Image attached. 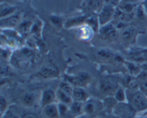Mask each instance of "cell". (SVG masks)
Segmentation results:
<instances>
[{
  "label": "cell",
  "mask_w": 147,
  "mask_h": 118,
  "mask_svg": "<svg viewBox=\"0 0 147 118\" xmlns=\"http://www.w3.org/2000/svg\"><path fill=\"white\" fill-rule=\"evenodd\" d=\"M74 118H94L93 117L90 116V115H87V114H85V113H82L80 115H78V116L75 117Z\"/></svg>",
  "instance_id": "obj_40"
},
{
  "label": "cell",
  "mask_w": 147,
  "mask_h": 118,
  "mask_svg": "<svg viewBox=\"0 0 147 118\" xmlns=\"http://www.w3.org/2000/svg\"><path fill=\"white\" fill-rule=\"evenodd\" d=\"M95 33L94 30L86 23L76 28V36L81 41L88 42L91 40Z\"/></svg>",
  "instance_id": "obj_10"
},
{
  "label": "cell",
  "mask_w": 147,
  "mask_h": 118,
  "mask_svg": "<svg viewBox=\"0 0 147 118\" xmlns=\"http://www.w3.org/2000/svg\"><path fill=\"white\" fill-rule=\"evenodd\" d=\"M121 1H124V2L131 3V4H141L142 0H121Z\"/></svg>",
  "instance_id": "obj_38"
},
{
  "label": "cell",
  "mask_w": 147,
  "mask_h": 118,
  "mask_svg": "<svg viewBox=\"0 0 147 118\" xmlns=\"http://www.w3.org/2000/svg\"><path fill=\"white\" fill-rule=\"evenodd\" d=\"M116 7L111 4H104L101 9L98 13V18L100 27L109 24L114 20L115 14H116Z\"/></svg>",
  "instance_id": "obj_4"
},
{
  "label": "cell",
  "mask_w": 147,
  "mask_h": 118,
  "mask_svg": "<svg viewBox=\"0 0 147 118\" xmlns=\"http://www.w3.org/2000/svg\"><path fill=\"white\" fill-rule=\"evenodd\" d=\"M50 21L53 23V25L57 27H61L62 26H64V23L63 22V19L58 15H53L50 17Z\"/></svg>",
  "instance_id": "obj_32"
},
{
  "label": "cell",
  "mask_w": 147,
  "mask_h": 118,
  "mask_svg": "<svg viewBox=\"0 0 147 118\" xmlns=\"http://www.w3.org/2000/svg\"><path fill=\"white\" fill-rule=\"evenodd\" d=\"M8 0H1V3H4V2H7Z\"/></svg>",
  "instance_id": "obj_42"
},
{
  "label": "cell",
  "mask_w": 147,
  "mask_h": 118,
  "mask_svg": "<svg viewBox=\"0 0 147 118\" xmlns=\"http://www.w3.org/2000/svg\"><path fill=\"white\" fill-rule=\"evenodd\" d=\"M123 87L126 88V89L129 90H136L139 88V82L135 79L134 76H129L125 77L123 79Z\"/></svg>",
  "instance_id": "obj_24"
},
{
  "label": "cell",
  "mask_w": 147,
  "mask_h": 118,
  "mask_svg": "<svg viewBox=\"0 0 147 118\" xmlns=\"http://www.w3.org/2000/svg\"><path fill=\"white\" fill-rule=\"evenodd\" d=\"M17 50V53H13L11 58V62H13L18 67L24 68L26 65L31 63L34 57V53L30 47H22Z\"/></svg>",
  "instance_id": "obj_2"
},
{
  "label": "cell",
  "mask_w": 147,
  "mask_h": 118,
  "mask_svg": "<svg viewBox=\"0 0 147 118\" xmlns=\"http://www.w3.org/2000/svg\"><path fill=\"white\" fill-rule=\"evenodd\" d=\"M22 20V14L19 12H16L12 15L1 19V28L16 29Z\"/></svg>",
  "instance_id": "obj_11"
},
{
  "label": "cell",
  "mask_w": 147,
  "mask_h": 118,
  "mask_svg": "<svg viewBox=\"0 0 147 118\" xmlns=\"http://www.w3.org/2000/svg\"><path fill=\"white\" fill-rule=\"evenodd\" d=\"M138 35H139V31L134 27H127L121 31V37L125 43L132 44L136 42Z\"/></svg>",
  "instance_id": "obj_14"
},
{
  "label": "cell",
  "mask_w": 147,
  "mask_h": 118,
  "mask_svg": "<svg viewBox=\"0 0 147 118\" xmlns=\"http://www.w3.org/2000/svg\"><path fill=\"white\" fill-rule=\"evenodd\" d=\"M72 97L73 101L84 103L90 98V96L84 87H74Z\"/></svg>",
  "instance_id": "obj_18"
},
{
  "label": "cell",
  "mask_w": 147,
  "mask_h": 118,
  "mask_svg": "<svg viewBox=\"0 0 147 118\" xmlns=\"http://www.w3.org/2000/svg\"><path fill=\"white\" fill-rule=\"evenodd\" d=\"M21 118H43L42 116H40L38 114L32 112H24L22 115H20Z\"/></svg>",
  "instance_id": "obj_34"
},
{
  "label": "cell",
  "mask_w": 147,
  "mask_h": 118,
  "mask_svg": "<svg viewBox=\"0 0 147 118\" xmlns=\"http://www.w3.org/2000/svg\"><path fill=\"white\" fill-rule=\"evenodd\" d=\"M141 5L143 7L145 13H146L147 16V0H142V2H141Z\"/></svg>",
  "instance_id": "obj_39"
},
{
  "label": "cell",
  "mask_w": 147,
  "mask_h": 118,
  "mask_svg": "<svg viewBox=\"0 0 147 118\" xmlns=\"http://www.w3.org/2000/svg\"><path fill=\"white\" fill-rule=\"evenodd\" d=\"M69 111L70 115H73L74 117L83 113V103L77 101H73L69 106Z\"/></svg>",
  "instance_id": "obj_26"
},
{
  "label": "cell",
  "mask_w": 147,
  "mask_h": 118,
  "mask_svg": "<svg viewBox=\"0 0 147 118\" xmlns=\"http://www.w3.org/2000/svg\"><path fill=\"white\" fill-rule=\"evenodd\" d=\"M142 81V80H141ZM139 90L147 96V81H142L139 83Z\"/></svg>",
  "instance_id": "obj_36"
},
{
  "label": "cell",
  "mask_w": 147,
  "mask_h": 118,
  "mask_svg": "<svg viewBox=\"0 0 147 118\" xmlns=\"http://www.w3.org/2000/svg\"><path fill=\"white\" fill-rule=\"evenodd\" d=\"M32 22L30 20H27V19H22L19 25L16 28V30L18 31V33L21 35L22 36L28 34L30 32H31L32 27L33 25Z\"/></svg>",
  "instance_id": "obj_20"
},
{
  "label": "cell",
  "mask_w": 147,
  "mask_h": 118,
  "mask_svg": "<svg viewBox=\"0 0 147 118\" xmlns=\"http://www.w3.org/2000/svg\"><path fill=\"white\" fill-rule=\"evenodd\" d=\"M57 106H58V111L60 118L65 117L66 116H67L70 114L68 105L57 102Z\"/></svg>",
  "instance_id": "obj_30"
},
{
  "label": "cell",
  "mask_w": 147,
  "mask_h": 118,
  "mask_svg": "<svg viewBox=\"0 0 147 118\" xmlns=\"http://www.w3.org/2000/svg\"><path fill=\"white\" fill-rule=\"evenodd\" d=\"M56 96H57V102L59 103H63L70 106V104L73 102L71 95L63 92L59 88H57L56 90Z\"/></svg>",
  "instance_id": "obj_22"
},
{
  "label": "cell",
  "mask_w": 147,
  "mask_h": 118,
  "mask_svg": "<svg viewBox=\"0 0 147 118\" xmlns=\"http://www.w3.org/2000/svg\"><path fill=\"white\" fill-rule=\"evenodd\" d=\"M58 88L61 89V90H63V92L70 94L71 96L73 92V89H74V87H73L70 83H68L67 81L64 80V79H63V80L60 82Z\"/></svg>",
  "instance_id": "obj_29"
},
{
  "label": "cell",
  "mask_w": 147,
  "mask_h": 118,
  "mask_svg": "<svg viewBox=\"0 0 147 118\" xmlns=\"http://www.w3.org/2000/svg\"><path fill=\"white\" fill-rule=\"evenodd\" d=\"M113 115L119 118H136L137 112L129 102H119L116 104Z\"/></svg>",
  "instance_id": "obj_5"
},
{
  "label": "cell",
  "mask_w": 147,
  "mask_h": 118,
  "mask_svg": "<svg viewBox=\"0 0 147 118\" xmlns=\"http://www.w3.org/2000/svg\"><path fill=\"white\" fill-rule=\"evenodd\" d=\"M20 100L22 104L25 107H32L37 102V94L34 92H26L22 94Z\"/></svg>",
  "instance_id": "obj_16"
},
{
  "label": "cell",
  "mask_w": 147,
  "mask_h": 118,
  "mask_svg": "<svg viewBox=\"0 0 147 118\" xmlns=\"http://www.w3.org/2000/svg\"><path fill=\"white\" fill-rule=\"evenodd\" d=\"M1 118H21V117L9 109L4 115L1 116Z\"/></svg>",
  "instance_id": "obj_35"
},
{
  "label": "cell",
  "mask_w": 147,
  "mask_h": 118,
  "mask_svg": "<svg viewBox=\"0 0 147 118\" xmlns=\"http://www.w3.org/2000/svg\"><path fill=\"white\" fill-rule=\"evenodd\" d=\"M123 63L126 66V68H127L128 71H129V74L132 76H139L142 72V67H141V64L139 63H136L130 60V61H124Z\"/></svg>",
  "instance_id": "obj_19"
},
{
  "label": "cell",
  "mask_w": 147,
  "mask_h": 118,
  "mask_svg": "<svg viewBox=\"0 0 147 118\" xmlns=\"http://www.w3.org/2000/svg\"><path fill=\"white\" fill-rule=\"evenodd\" d=\"M134 18V14H127V13L122 12L116 9V14H115L114 20L115 21L121 22L129 24V22H132Z\"/></svg>",
  "instance_id": "obj_25"
},
{
  "label": "cell",
  "mask_w": 147,
  "mask_h": 118,
  "mask_svg": "<svg viewBox=\"0 0 147 118\" xmlns=\"http://www.w3.org/2000/svg\"><path fill=\"white\" fill-rule=\"evenodd\" d=\"M115 99L118 102H127V94L126 89L123 86H119L113 94Z\"/></svg>",
  "instance_id": "obj_27"
},
{
  "label": "cell",
  "mask_w": 147,
  "mask_h": 118,
  "mask_svg": "<svg viewBox=\"0 0 147 118\" xmlns=\"http://www.w3.org/2000/svg\"><path fill=\"white\" fill-rule=\"evenodd\" d=\"M103 5L104 0H83L80 7L85 14H98Z\"/></svg>",
  "instance_id": "obj_7"
},
{
  "label": "cell",
  "mask_w": 147,
  "mask_h": 118,
  "mask_svg": "<svg viewBox=\"0 0 147 118\" xmlns=\"http://www.w3.org/2000/svg\"><path fill=\"white\" fill-rule=\"evenodd\" d=\"M103 118H119V117H116V115H113V114H111V115H106V114H105V116L103 117Z\"/></svg>",
  "instance_id": "obj_41"
},
{
  "label": "cell",
  "mask_w": 147,
  "mask_h": 118,
  "mask_svg": "<svg viewBox=\"0 0 147 118\" xmlns=\"http://www.w3.org/2000/svg\"><path fill=\"white\" fill-rule=\"evenodd\" d=\"M127 102H129L137 113H145L147 112V96L139 89L129 90L126 89Z\"/></svg>",
  "instance_id": "obj_1"
},
{
  "label": "cell",
  "mask_w": 147,
  "mask_h": 118,
  "mask_svg": "<svg viewBox=\"0 0 147 118\" xmlns=\"http://www.w3.org/2000/svg\"><path fill=\"white\" fill-rule=\"evenodd\" d=\"M102 102L103 104V113L106 115L113 114L116 104L119 103L113 96H106L102 99Z\"/></svg>",
  "instance_id": "obj_17"
},
{
  "label": "cell",
  "mask_w": 147,
  "mask_h": 118,
  "mask_svg": "<svg viewBox=\"0 0 147 118\" xmlns=\"http://www.w3.org/2000/svg\"><path fill=\"white\" fill-rule=\"evenodd\" d=\"M42 116L43 118H60L57 102L46 105L42 108Z\"/></svg>",
  "instance_id": "obj_15"
},
{
  "label": "cell",
  "mask_w": 147,
  "mask_h": 118,
  "mask_svg": "<svg viewBox=\"0 0 147 118\" xmlns=\"http://www.w3.org/2000/svg\"><path fill=\"white\" fill-rule=\"evenodd\" d=\"M35 76L42 79H54L58 76V71L53 66H43L36 73Z\"/></svg>",
  "instance_id": "obj_13"
},
{
  "label": "cell",
  "mask_w": 147,
  "mask_h": 118,
  "mask_svg": "<svg viewBox=\"0 0 147 118\" xmlns=\"http://www.w3.org/2000/svg\"><path fill=\"white\" fill-rule=\"evenodd\" d=\"M1 19L11 16L17 12V7L9 4L7 2L1 3Z\"/></svg>",
  "instance_id": "obj_21"
},
{
  "label": "cell",
  "mask_w": 147,
  "mask_h": 118,
  "mask_svg": "<svg viewBox=\"0 0 147 118\" xmlns=\"http://www.w3.org/2000/svg\"><path fill=\"white\" fill-rule=\"evenodd\" d=\"M76 76L78 77V79H80V82L83 84V87H86L87 86L89 83L91 81V76L88 73L85 71H80L78 72V73H76Z\"/></svg>",
  "instance_id": "obj_28"
},
{
  "label": "cell",
  "mask_w": 147,
  "mask_h": 118,
  "mask_svg": "<svg viewBox=\"0 0 147 118\" xmlns=\"http://www.w3.org/2000/svg\"><path fill=\"white\" fill-rule=\"evenodd\" d=\"M9 109V108L8 102L7 99L3 95H1L0 97V109H1V116L4 115L7 112V111Z\"/></svg>",
  "instance_id": "obj_31"
},
{
  "label": "cell",
  "mask_w": 147,
  "mask_h": 118,
  "mask_svg": "<svg viewBox=\"0 0 147 118\" xmlns=\"http://www.w3.org/2000/svg\"><path fill=\"white\" fill-rule=\"evenodd\" d=\"M83 113L95 117L103 113V104L102 100L95 97H90L83 103Z\"/></svg>",
  "instance_id": "obj_3"
},
{
  "label": "cell",
  "mask_w": 147,
  "mask_h": 118,
  "mask_svg": "<svg viewBox=\"0 0 147 118\" xmlns=\"http://www.w3.org/2000/svg\"><path fill=\"white\" fill-rule=\"evenodd\" d=\"M119 86L115 81L112 79H103L98 83V91L100 94L103 95V98H105L106 96H113Z\"/></svg>",
  "instance_id": "obj_6"
},
{
  "label": "cell",
  "mask_w": 147,
  "mask_h": 118,
  "mask_svg": "<svg viewBox=\"0 0 147 118\" xmlns=\"http://www.w3.org/2000/svg\"><path fill=\"white\" fill-rule=\"evenodd\" d=\"M120 1L121 0H104V4H111V5H113L116 7L119 3L120 2Z\"/></svg>",
  "instance_id": "obj_37"
},
{
  "label": "cell",
  "mask_w": 147,
  "mask_h": 118,
  "mask_svg": "<svg viewBox=\"0 0 147 118\" xmlns=\"http://www.w3.org/2000/svg\"><path fill=\"white\" fill-rule=\"evenodd\" d=\"M88 14H82V15L75 16V17H70L65 20L64 22L63 27L66 29H73L78 28L80 26L86 24V20H87Z\"/></svg>",
  "instance_id": "obj_12"
},
{
  "label": "cell",
  "mask_w": 147,
  "mask_h": 118,
  "mask_svg": "<svg viewBox=\"0 0 147 118\" xmlns=\"http://www.w3.org/2000/svg\"><path fill=\"white\" fill-rule=\"evenodd\" d=\"M55 102H57L56 91H54L50 88H46L42 91L40 96V106L41 108Z\"/></svg>",
  "instance_id": "obj_9"
},
{
  "label": "cell",
  "mask_w": 147,
  "mask_h": 118,
  "mask_svg": "<svg viewBox=\"0 0 147 118\" xmlns=\"http://www.w3.org/2000/svg\"><path fill=\"white\" fill-rule=\"evenodd\" d=\"M98 33L102 38L109 41H114L119 37V30L116 29L113 22L100 27Z\"/></svg>",
  "instance_id": "obj_8"
},
{
  "label": "cell",
  "mask_w": 147,
  "mask_h": 118,
  "mask_svg": "<svg viewBox=\"0 0 147 118\" xmlns=\"http://www.w3.org/2000/svg\"><path fill=\"white\" fill-rule=\"evenodd\" d=\"M139 4H131V3L124 2V1H120L116 9L122 12L127 13V14H134L135 11L136 9V7Z\"/></svg>",
  "instance_id": "obj_23"
},
{
  "label": "cell",
  "mask_w": 147,
  "mask_h": 118,
  "mask_svg": "<svg viewBox=\"0 0 147 118\" xmlns=\"http://www.w3.org/2000/svg\"><path fill=\"white\" fill-rule=\"evenodd\" d=\"M40 30H41V21H37L33 23L31 32H32L35 35H40Z\"/></svg>",
  "instance_id": "obj_33"
}]
</instances>
